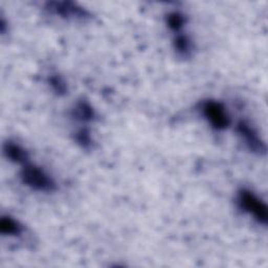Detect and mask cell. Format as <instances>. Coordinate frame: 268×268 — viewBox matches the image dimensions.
<instances>
[{
  "instance_id": "7c38bea8",
  "label": "cell",
  "mask_w": 268,
  "mask_h": 268,
  "mask_svg": "<svg viewBox=\"0 0 268 268\" xmlns=\"http://www.w3.org/2000/svg\"><path fill=\"white\" fill-rule=\"evenodd\" d=\"M77 138H78V140L84 146V147H88V146L90 145V136H89V133L87 132V131H85V130H82V131H80L79 133H78V135H77Z\"/></svg>"
},
{
  "instance_id": "9c48e42d",
  "label": "cell",
  "mask_w": 268,
  "mask_h": 268,
  "mask_svg": "<svg viewBox=\"0 0 268 268\" xmlns=\"http://www.w3.org/2000/svg\"><path fill=\"white\" fill-rule=\"evenodd\" d=\"M184 22H185V20H184L183 16L179 13H172V14H170L168 17V23H169L170 29L175 32H179L182 29Z\"/></svg>"
},
{
  "instance_id": "30bf717a",
  "label": "cell",
  "mask_w": 268,
  "mask_h": 268,
  "mask_svg": "<svg viewBox=\"0 0 268 268\" xmlns=\"http://www.w3.org/2000/svg\"><path fill=\"white\" fill-rule=\"evenodd\" d=\"M78 116L81 117L83 120H91L94 116L92 108L87 103H80L77 107Z\"/></svg>"
},
{
  "instance_id": "6da1fadb",
  "label": "cell",
  "mask_w": 268,
  "mask_h": 268,
  "mask_svg": "<svg viewBox=\"0 0 268 268\" xmlns=\"http://www.w3.org/2000/svg\"><path fill=\"white\" fill-rule=\"evenodd\" d=\"M21 178L24 183H27L35 190L44 192L55 190V182L53 181V179L46 175L41 169L33 164H24L21 172Z\"/></svg>"
},
{
  "instance_id": "5b68a950",
  "label": "cell",
  "mask_w": 268,
  "mask_h": 268,
  "mask_svg": "<svg viewBox=\"0 0 268 268\" xmlns=\"http://www.w3.org/2000/svg\"><path fill=\"white\" fill-rule=\"evenodd\" d=\"M50 7L56 14L64 17H85L87 14L83 9L78 8L72 3H52Z\"/></svg>"
},
{
  "instance_id": "3957f363",
  "label": "cell",
  "mask_w": 268,
  "mask_h": 268,
  "mask_svg": "<svg viewBox=\"0 0 268 268\" xmlns=\"http://www.w3.org/2000/svg\"><path fill=\"white\" fill-rule=\"evenodd\" d=\"M202 111L216 129L223 130L230 126L231 119L222 104L215 101H207L202 105Z\"/></svg>"
},
{
  "instance_id": "52a82bcc",
  "label": "cell",
  "mask_w": 268,
  "mask_h": 268,
  "mask_svg": "<svg viewBox=\"0 0 268 268\" xmlns=\"http://www.w3.org/2000/svg\"><path fill=\"white\" fill-rule=\"evenodd\" d=\"M0 230L3 234L19 235L22 232L21 225L10 217H4L0 222Z\"/></svg>"
},
{
  "instance_id": "ba28073f",
  "label": "cell",
  "mask_w": 268,
  "mask_h": 268,
  "mask_svg": "<svg viewBox=\"0 0 268 268\" xmlns=\"http://www.w3.org/2000/svg\"><path fill=\"white\" fill-rule=\"evenodd\" d=\"M175 47L177 48V52L185 56L191 52V41L185 35L178 34L175 39Z\"/></svg>"
},
{
  "instance_id": "277c9868",
  "label": "cell",
  "mask_w": 268,
  "mask_h": 268,
  "mask_svg": "<svg viewBox=\"0 0 268 268\" xmlns=\"http://www.w3.org/2000/svg\"><path fill=\"white\" fill-rule=\"evenodd\" d=\"M237 130L243 137H244L251 150L258 152V153L265 152L266 147H265L264 142L259 138L257 132L248 123L241 120L237 126Z\"/></svg>"
},
{
  "instance_id": "8992f818",
  "label": "cell",
  "mask_w": 268,
  "mask_h": 268,
  "mask_svg": "<svg viewBox=\"0 0 268 268\" xmlns=\"http://www.w3.org/2000/svg\"><path fill=\"white\" fill-rule=\"evenodd\" d=\"M5 153L13 161L23 164L28 163L29 156L27 151L22 149L18 145H15L13 142H7L5 146Z\"/></svg>"
},
{
  "instance_id": "7a4b0ae2",
  "label": "cell",
  "mask_w": 268,
  "mask_h": 268,
  "mask_svg": "<svg viewBox=\"0 0 268 268\" xmlns=\"http://www.w3.org/2000/svg\"><path fill=\"white\" fill-rule=\"evenodd\" d=\"M239 203L242 209L253 215L259 222L263 224L267 223V208L253 192L248 190L241 191L239 193Z\"/></svg>"
},
{
  "instance_id": "8fae6325",
  "label": "cell",
  "mask_w": 268,
  "mask_h": 268,
  "mask_svg": "<svg viewBox=\"0 0 268 268\" xmlns=\"http://www.w3.org/2000/svg\"><path fill=\"white\" fill-rule=\"evenodd\" d=\"M51 85L53 86V88H54L57 92H59V93L65 92L66 86H65L64 82L61 81L60 78H58V77H52V78H51Z\"/></svg>"
}]
</instances>
